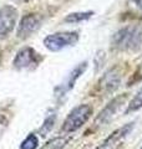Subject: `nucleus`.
<instances>
[{"instance_id": "f257e3e1", "label": "nucleus", "mask_w": 142, "mask_h": 149, "mask_svg": "<svg viewBox=\"0 0 142 149\" xmlns=\"http://www.w3.org/2000/svg\"><path fill=\"white\" fill-rule=\"evenodd\" d=\"M142 46V25H127L111 37V49L115 51H135Z\"/></svg>"}, {"instance_id": "f03ea898", "label": "nucleus", "mask_w": 142, "mask_h": 149, "mask_svg": "<svg viewBox=\"0 0 142 149\" xmlns=\"http://www.w3.org/2000/svg\"><path fill=\"white\" fill-rule=\"evenodd\" d=\"M92 116V106L90 104H80L70 112L67 117L64 120L63 124V132L65 133H72L80 129L82 125L90 119Z\"/></svg>"}, {"instance_id": "7ed1b4c3", "label": "nucleus", "mask_w": 142, "mask_h": 149, "mask_svg": "<svg viewBox=\"0 0 142 149\" xmlns=\"http://www.w3.org/2000/svg\"><path fill=\"white\" fill-rule=\"evenodd\" d=\"M79 32L76 31H64L47 35L44 39V45L53 52H58L64 49L75 46L79 41Z\"/></svg>"}, {"instance_id": "20e7f679", "label": "nucleus", "mask_w": 142, "mask_h": 149, "mask_svg": "<svg viewBox=\"0 0 142 149\" xmlns=\"http://www.w3.org/2000/svg\"><path fill=\"white\" fill-rule=\"evenodd\" d=\"M42 58L44 57L39 52H36L34 49L25 46L16 52L13 65L19 71L20 70H34L40 65Z\"/></svg>"}, {"instance_id": "39448f33", "label": "nucleus", "mask_w": 142, "mask_h": 149, "mask_svg": "<svg viewBox=\"0 0 142 149\" xmlns=\"http://www.w3.org/2000/svg\"><path fill=\"white\" fill-rule=\"evenodd\" d=\"M122 81V72L120 67H112L103 73V76L98 80L96 86V92L100 95L107 96L113 93L121 85Z\"/></svg>"}, {"instance_id": "423d86ee", "label": "nucleus", "mask_w": 142, "mask_h": 149, "mask_svg": "<svg viewBox=\"0 0 142 149\" xmlns=\"http://www.w3.org/2000/svg\"><path fill=\"white\" fill-rule=\"evenodd\" d=\"M42 16L39 14H27L20 20L16 35L19 39H27L41 27Z\"/></svg>"}, {"instance_id": "0eeeda50", "label": "nucleus", "mask_w": 142, "mask_h": 149, "mask_svg": "<svg viewBox=\"0 0 142 149\" xmlns=\"http://www.w3.org/2000/svg\"><path fill=\"white\" fill-rule=\"evenodd\" d=\"M18 20V10L13 5L0 8V37H6L14 30Z\"/></svg>"}, {"instance_id": "6e6552de", "label": "nucleus", "mask_w": 142, "mask_h": 149, "mask_svg": "<svg viewBox=\"0 0 142 149\" xmlns=\"http://www.w3.org/2000/svg\"><path fill=\"white\" fill-rule=\"evenodd\" d=\"M87 68V62L84 61V62H80L76 67H74L71 71L67 73V76L65 77V80L60 83V85L55 88V93L58 97L61 96H65L69 91H71L75 86V83L81 77V74L86 71Z\"/></svg>"}, {"instance_id": "1a4fd4ad", "label": "nucleus", "mask_w": 142, "mask_h": 149, "mask_svg": "<svg viewBox=\"0 0 142 149\" xmlns=\"http://www.w3.org/2000/svg\"><path fill=\"white\" fill-rule=\"evenodd\" d=\"M125 101H126V95H121V96L116 97L115 100H112L110 103H108L105 108H103L100 113H98L96 119H95L93 124L97 125V127H101V125L108 123L112 119L113 116H115V113L118 111V108L124 104Z\"/></svg>"}, {"instance_id": "9d476101", "label": "nucleus", "mask_w": 142, "mask_h": 149, "mask_svg": "<svg viewBox=\"0 0 142 149\" xmlns=\"http://www.w3.org/2000/svg\"><path fill=\"white\" fill-rule=\"evenodd\" d=\"M132 128H134V123H129V124L124 125V127L116 129L115 132H112L110 136L101 143V146H98L96 149H115V147L121 143L122 139H125L131 133Z\"/></svg>"}, {"instance_id": "9b49d317", "label": "nucleus", "mask_w": 142, "mask_h": 149, "mask_svg": "<svg viewBox=\"0 0 142 149\" xmlns=\"http://www.w3.org/2000/svg\"><path fill=\"white\" fill-rule=\"evenodd\" d=\"M93 11H79V13H71L65 17V22L67 24H77V22H82L89 20L92 17Z\"/></svg>"}, {"instance_id": "f8f14e48", "label": "nucleus", "mask_w": 142, "mask_h": 149, "mask_svg": "<svg viewBox=\"0 0 142 149\" xmlns=\"http://www.w3.org/2000/svg\"><path fill=\"white\" fill-rule=\"evenodd\" d=\"M71 137H56L49 141L41 149H63L70 142Z\"/></svg>"}, {"instance_id": "ddd939ff", "label": "nucleus", "mask_w": 142, "mask_h": 149, "mask_svg": "<svg viewBox=\"0 0 142 149\" xmlns=\"http://www.w3.org/2000/svg\"><path fill=\"white\" fill-rule=\"evenodd\" d=\"M140 108H142V87L138 90V92L135 95V97L130 101L129 107H127V113L130 112H135V111H138Z\"/></svg>"}, {"instance_id": "4468645a", "label": "nucleus", "mask_w": 142, "mask_h": 149, "mask_svg": "<svg viewBox=\"0 0 142 149\" xmlns=\"http://www.w3.org/2000/svg\"><path fill=\"white\" fill-rule=\"evenodd\" d=\"M55 120H56V114H49L47 116V117L45 118V120H44V123H42V125H41V128L39 129L40 136H46V134L53 129L54 124H55Z\"/></svg>"}, {"instance_id": "2eb2a0df", "label": "nucleus", "mask_w": 142, "mask_h": 149, "mask_svg": "<svg viewBox=\"0 0 142 149\" xmlns=\"http://www.w3.org/2000/svg\"><path fill=\"white\" fill-rule=\"evenodd\" d=\"M39 144V139L35 134H29L20 144V149H36Z\"/></svg>"}, {"instance_id": "dca6fc26", "label": "nucleus", "mask_w": 142, "mask_h": 149, "mask_svg": "<svg viewBox=\"0 0 142 149\" xmlns=\"http://www.w3.org/2000/svg\"><path fill=\"white\" fill-rule=\"evenodd\" d=\"M105 60H106V54H105V51H102V50L97 51L96 56H95V63H96L97 66H98L96 71H98V68H100L102 65L105 63Z\"/></svg>"}, {"instance_id": "f3484780", "label": "nucleus", "mask_w": 142, "mask_h": 149, "mask_svg": "<svg viewBox=\"0 0 142 149\" xmlns=\"http://www.w3.org/2000/svg\"><path fill=\"white\" fill-rule=\"evenodd\" d=\"M0 58H1V54H0Z\"/></svg>"}, {"instance_id": "a211bd4d", "label": "nucleus", "mask_w": 142, "mask_h": 149, "mask_svg": "<svg viewBox=\"0 0 142 149\" xmlns=\"http://www.w3.org/2000/svg\"><path fill=\"white\" fill-rule=\"evenodd\" d=\"M141 10H142V6H141Z\"/></svg>"}, {"instance_id": "6ab92c4d", "label": "nucleus", "mask_w": 142, "mask_h": 149, "mask_svg": "<svg viewBox=\"0 0 142 149\" xmlns=\"http://www.w3.org/2000/svg\"><path fill=\"white\" fill-rule=\"evenodd\" d=\"M141 149H142V148H141Z\"/></svg>"}]
</instances>
